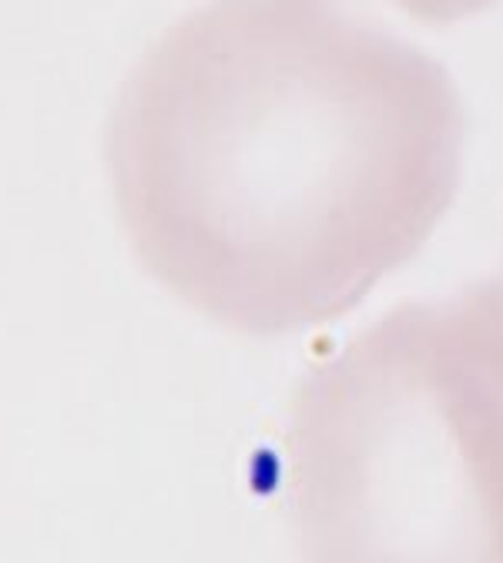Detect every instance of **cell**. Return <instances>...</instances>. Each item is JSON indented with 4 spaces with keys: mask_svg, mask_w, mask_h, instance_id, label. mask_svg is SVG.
<instances>
[{
    "mask_svg": "<svg viewBox=\"0 0 503 563\" xmlns=\"http://www.w3.org/2000/svg\"><path fill=\"white\" fill-rule=\"evenodd\" d=\"M466 131L453 74L352 0H205L128 70L104 165L171 299L282 339L419 259L460 195Z\"/></svg>",
    "mask_w": 503,
    "mask_h": 563,
    "instance_id": "obj_1",
    "label": "cell"
},
{
    "mask_svg": "<svg viewBox=\"0 0 503 563\" xmlns=\"http://www.w3.org/2000/svg\"><path fill=\"white\" fill-rule=\"evenodd\" d=\"M386 4L426 28H453L497 11L503 0H386Z\"/></svg>",
    "mask_w": 503,
    "mask_h": 563,
    "instance_id": "obj_3",
    "label": "cell"
},
{
    "mask_svg": "<svg viewBox=\"0 0 503 563\" xmlns=\"http://www.w3.org/2000/svg\"><path fill=\"white\" fill-rule=\"evenodd\" d=\"M282 473L302 563H503L497 275L396 305L312 362Z\"/></svg>",
    "mask_w": 503,
    "mask_h": 563,
    "instance_id": "obj_2",
    "label": "cell"
},
{
    "mask_svg": "<svg viewBox=\"0 0 503 563\" xmlns=\"http://www.w3.org/2000/svg\"><path fill=\"white\" fill-rule=\"evenodd\" d=\"M493 275H497V282H500V289H503V259H500V269H497Z\"/></svg>",
    "mask_w": 503,
    "mask_h": 563,
    "instance_id": "obj_4",
    "label": "cell"
}]
</instances>
